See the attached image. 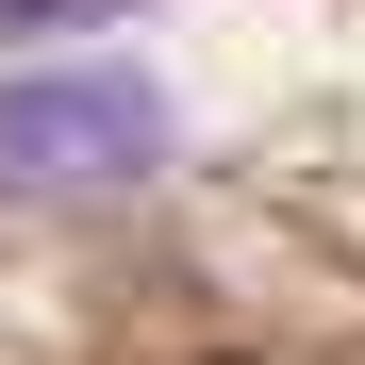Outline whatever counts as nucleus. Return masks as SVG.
<instances>
[{
    "label": "nucleus",
    "mask_w": 365,
    "mask_h": 365,
    "mask_svg": "<svg viewBox=\"0 0 365 365\" xmlns=\"http://www.w3.org/2000/svg\"><path fill=\"white\" fill-rule=\"evenodd\" d=\"M100 17H133V0H0V34H34V50H67V34H100Z\"/></svg>",
    "instance_id": "nucleus-2"
},
{
    "label": "nucleus",
    "mask_w": 365,
    "mask_h": 365,
    "mask_svg": "<svg viewBox=\"0 0 365 365\" xmlns=\"http://www.w3.org/2000/svg\"><path fill=\"white\" fill-rule=\"evenodd\" d=\"M182 150V100L150 67H116V50H50V67L0 83V200H133V182H166Z\"/></svg>",
    "instance_id": "nucleus-1"
}]
</instances>
